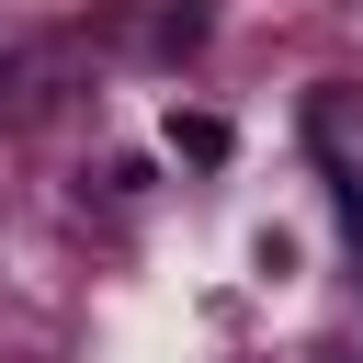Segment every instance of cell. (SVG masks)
Wrapping results in <instances>:
<instances>
[{"label": "cell", "instance_id": "1", "mask_svg": "<svg viewBox=\"0 0 363 363\" xmlns=\"http://www.w3.org/2000/svg\"><path fill=\"white\" fill-rule=\"evenodd\" d=\"M170 147H182V159H216L227 125H216V113H170Z\"/></svg>", "mask_w": 363, "mask_h": 363}]
</instances>
